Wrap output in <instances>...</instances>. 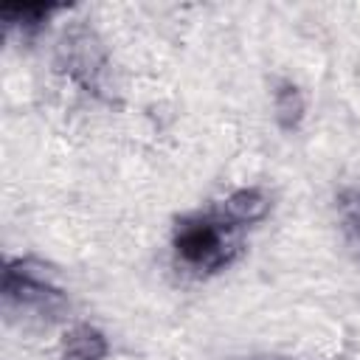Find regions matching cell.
<instances>
[{
    "label": "cell",
    "mask_w": 360,
    "mask_h": 360,
    "mask_svg": "<svg viewBox=\"0 0 360 360\" xmlns=\"http://www.w3.org/2000/svg\"><path fill=\"white\" fill-rule=\"evenodd\" d=\"M214 205L219 208L222 217H228L233 225H239L245 231L248 225H256V222H262L270 214L273 197L262 186H239V188H231Z\"/></svg>",
    "instance_id": "277c9868"
},
{
    "label": "cell",
    "mask_w": 360,
    "mask_h": 360,
    "mask_svg": "<svg viewBox=\"0 0 360 360\" xmlns=\"http://www.w3.org/2000/svg\"><path fill=\"white\" fill-rule=\"evenodd\" d=\"M65 68L70 73L73 82L84 84V87H93L96 90V79L101 73V65H104V56L98 51V42L93 39V34L87 28H79V31H70L65 37Z\"/></svg>",
    "instance_id": "3957f363"
},
{
    "label": "cell",
    "mask_w": 360,
    "mask_h": 360,
    "mask_svg": "<svg viewBox=\"0 0 360 360\" xmlns=\"http://www.w3.org/2000/svg\"><path fill=\"white\" fill-rule=\"evenodd\" d=\"M110 338L96 323H73L59 340V360H107Z\"/></svg>",
    "instance_id": "5b68a950"
},
{
    "label": "cell",
    "mask_w": 360,
    "mask_h": 360,
    "mask_svg": "<svg viewBox=\"0 0 360 360\" xmlns=\"http://www.w3.org/2000/svg\"><path fill=\"white\" fill-rule=\"evenodd\" d=\"M242 248V228L222 217L217 205L183 214L172 228V259L183 273L197 278L231 267Z\"/></svg>",
    "instance_id": "6da1fadb"
},
{
    "label": "cell",
    "mask_w": 360,
    "mask_h": 360,
    "mask_svg": "<svg viewBox=\"0 0 360 360\" xmlns=\"http://www.w3.org/2000/svg\"><path fill=\"white\" fill-rule=\"evenodd\" d=\"M346 225L360 239V197H354V202H346Z\"/></svg>",
    "instance_id": "ba28073f"
},
{
    "label": "cell",
    "mask_w": 360,
    "mask_h": 360,
    "mask_svg": "<svg viewBox=\"0 0 360 360\" xmlns=\"http://www.w3.org/2000/svg\"><path fill=\"white\" fill-rule=\"evenodd\" d=\"M0 295L8 312H20L39 321H56L68 309V292L45 273V264L34 259L6 262Z\"/></svg>",
    "instance_id": "7a4b0ae2"
},
{
    "label": "cell",
    "mask_w": 360,
    "mask_h": 360,
    "mask_svg": "<svg viewBox=\"0 0 360 360\" xmlns=\"http://www.w3.org/2000/svg\"><path fill=\"white\" fill-rule=\"evenodd\" d=\"M273 115H276V124L284 132H295L304 124L307 98H304V93L295 82H290V79L276 82V87H273Z\"/></svg>",
    "instance_id": "8992f818"
},
{
    "label": "cell",
    "mask_w": 360,
    "mask_h": 360,
    "mask_svg": "<svg viewBox=\"0 0 360 360\" xmlns=\"http://www.w3.org/2000/svg\"><path fill=\"white\" fill-rule=\"evenodd\" d=\"M53 11H56V6H22V8L8 6V8L0 11V17H3V25L8 31H20L25 39H31L45 28V22Z\"/></svg>",
    "instance_id": "52a82bcc"
}]
</instances>
